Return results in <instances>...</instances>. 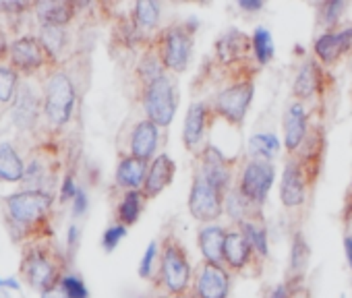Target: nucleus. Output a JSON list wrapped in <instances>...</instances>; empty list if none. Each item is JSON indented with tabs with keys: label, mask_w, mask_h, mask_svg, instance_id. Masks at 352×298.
Wrapping results in <instances>:
<instances>
[{
	"label": "nucleus",
	"mask_w": 352,
	"mask_h": 298,
	"mask_svg": "<svg viewBox=\"0 0 352 298\" xmlns=\"http://www.w3.org/2000/svg\"><path fill=\"white\" fill-rule=\"evenodd\" d=\"M164 69H166V67H164V62H162L157 50H155V52L149 50V52L139 60V67H137V75H139L143 87H147V85L160 81L162 77H166V71H164Z\"/></svg>",
	"instance_id": "obj_30"
},
{
	"label": "nucleus",
	"mask_w": 352,
	"mask_h": 298,
	"mask_svg": "<svg viewBox=\"0 0 352 298\" xmlns=\"http://www.w3.org/2000/svg\"><path fill=\"white\" fill-rule=\"evenodd\" d=\"M253 50V40L243 32H228L216 42V54L222 65H236Z\"/></svg>",
	"instance_id": "obj_19"
},
{
	"label": "nucleus",
	"mask_w": 352,
	"mask_h": 298,
	"mask_svg": "<svg viewBox=\"0 0 352 298\" xmlns=\"http://www.w3.org/2000/svg\"><path fill=\"white\" fill-rule=\"evenodd\" d=\"M19 87V73L13 67H0V104L15 102Z\"/></svg>",
	"instance_id": "obj_37"
},
{
	"label": "nucleus",
	"mask_w": 352,
	"mask_h": 298,
	"mask_svg": "<svg viewBox=\"0 0 352 298\" xmlns=\"http://www.w3.org/2000/svg\"><path fill=\"white\" fill-rule=\"evenodd\" d=\"M226 193L214 187L201 172H195L191 193H189V211L197 222L212 224L224 211Z\"/></svg>",
	"instance_id": "obj_6"
},
{
	"label": "nucleus",
	"mask_w": 352,
	"mask_h": 298,
	"mask_svg": "<svg viewBox=\"0 0 352 298\" xmlns=\"http://www.w3.org/2000/svg\"><path fill=\"white\" fill-rule=\"evenodd\" d=\"M164 298H185L183 294H170V296H164Z\"/></svg>",
	"instance_id": "obj_52"
},
{
	"label": "nucleus",
	"mask_w": 352,
	"mask_h": 298,
	"mask_svg": "<svg viewBox=\"0 0 352 298\" xmlns=\"http://www.w3.org/2000/svg\"><path fill=\"white\" fill-rule=\"evenodd\" d=\"M143 191H126L120 205H118V220L122 226H133L139 220V214L143 209Z\"/></svg>",
	"instance_id": "obj_31"
},
{
	"label": "nucleus",
	"mask_w": 352,
	"mask_h": 298,
	"mask_svg": "<svg viewBox=\"0 0 352 298\" xmlns=\"http://www.w3.org/2000/svg\"><path fill=\"white\" fill-rule=\"evenodd\" d=\"M251 40H253V54H255L257 62L261 67L267 65V62H272V58L276 54V46H274L272 34L265 27H257Z\"/></svg>",
	"instance_id": "obj_33"
},
{
	"label": "nucleus",
	"mask_w": 352,
	"mask_h": 298,
	"mask_svg": "<svg viewBox=\"0 0 352 298\" xmlns=\"http://www.w3.org/2000/svg\"><path fill=\"white\" fill-rule=\"evenodd\" d=\"M52 205V197L44 191H23L5 199L7 218L17 228H32L42 222Z\"/></svg>",
	"instance_id": "obj_4"
},
{
	"label": "nucleus",
	"mask_w": 352,
	"mask_h": 298,
	"mask_svg": "<svg viewBox=\"0 0 352 298\" xmlns=\"http://www.w3.org/2000/svg\"><path fill=\"white\" fill-rule=\"evenodd\" d=\"M174 172H176V166L168 154L155 156L149 164V172H147V179L143 185V195L145 197H157L172 183Z\"/></svg>",
	"instance_id": "obj_17"
},
{
	"label": "nucleus",
	"mask_w": 352,
	"mask_h": 298,
	"mask_svg": "<svg viewBox=\"0 0 352 298\" xmlns=\"http://www.w3.org/2000/svg\"><path fill=\"white\" fill-rule=\"evenodd\" d=\"M253 249L249 247L247 238L243 236L241 230L226 232V242H224V263L230 265L232 269L241 271L249 265L253 257Z\"/></svg>",
	"instance_id": "obj_25"
},
{
	"label": "nucleus",
	"mask_w": 352,
	"mask_h": 298,
	"mask_svg": "<svg viewBox=\"0 0 352 298\" xmlns=\"http://www.w3.org/2000/svg\"><path fill=\"white\" fill-rule=\"evenodd\" d=\"M321 83H323L321 67L315 60H307L296 73L292 93H294V98H298V102L300 100H311L313 95H317L321 91Z\"/></svg>",
	"instance_id": "obj_22"
},
{
	"label": "nucleus",
	"mask_w": 352,
	"mask_h": 298,
	"mask_svg": "<svg viewBox=\"0 0 352 298\" xmlns=\"http://www.w3.org/2000/svg\"><path fill=\"white\" fill-rule=\"evenodd\" d=\"M143 108L147 114V120L153 124L168 126L176 114V106H179V95H176L174 81L166 75L160 81L143 87Z\"/></svg>",
	"instance_id": "obj_5"
},
{
	"label": "nucleus",
	"mask_w": 352,
	"mask_h": 298,
	"mask_svg": "<svg viewBox=\"0 0 352 298\" xmlns=\"http://www.w3.org/2000/svg\"><path fill=\"white\" fill-rule=\"evenodd\" d=\"M307 174L300 166L298 160H288L284 174H282V185H280V197H282V205L288 209L300 207L305 203L307 197Z\"/></svg>",
	"instance_id": "obj_12"
},
{
	"label": "nucleus",
	"mask_w": 352,
	"mask_h": 298,
	"mask_svg": "<svg viewBox=\"0 0 352 298\" xmlns=\"http://www.w3.org/2000/svg\"><path fill=\"white\" fill-rule=\"evenodd\" d=\"M282 124H284V147H286V152L294 154L296 149L302 147V143L307 139V133H309L307 112H305L300 102H294V104L288 106Z\"/></svg>",
	"instance_id": "obj_15"
},
{
	"label": "nucleus",
	"mask_w": 352,
	"mask_h": 298,
	"mask_svg": "<svg viewBox=\"0 0 352 298\" xmlns=\"http://www.w3.org/2000/svg\"><path fill=\"white\" fill-rule=\"evenodd\" d=\"M344 249H346V259H348L350 269H352V236H346L344 238Z\"/></svg>",
	"instance_id": "obj_48"
},
{
	"label": "nucleus",
	"mask_w": 352,
	"mask_h": 298,
	"mask_svg": "<svg viewBox=\"0 0 352 298\" xmlns=\"http://www.w3.org/2000/svg\"><path fill=\"white\" fill-rule=\"evenodd\" d=\"M197 21L176 23L166 27L157 38V54L164 67L172 73H183L193 54V32Z\"/></svg>",
	"instance_id": "obj_1"
},
{
	"label": "nucleus",
	"mask_w": 352,
	"mask_h": 298,
	"mask_svg": "<svg viewBox=\"0 0 352 298\" xmlns=\"http://www.w3.org/2000/svg\"><path fill=\"white\" fill-rule=\"evenodd\" d=\"M230 292V275L224 265L208 263L195 273V294L197 298H228Z\"/></svg>",
	"instance_id": "obj_11"
},
{
	"label": "nucleus",
	"mask_w": 352,
	"mask_h": 298,
	"mask_svg": "<svg viewBox=\"0 0 352 298\" xmlns=\"http://www.w3.org/2000/svg\"><path fill=\"white\" fill-rule=\"evenodd\" d=\"M197 172H201L222 193H228L230 191L232 168H230V162L226 160V156L220 152V149H216L212 145H208L204 149V152H201V168Z\"/></svg>",
	"instance_id": "obj_13"
},
{
	"label": "nucleus",
	"mask_w": 352,
	"mask_h": 298,
	"mask_svg": "<svg viewBox=\"0 0 352 298\" xmlns=\"http://www.w3.org/2000/svg\"><path fill=\"white\" fill-rule=\"evenodd\" d=\"M124 236H126V226H122V224L110 226V228L104 232V236H102V244H104V249L110 253V251H114V249L118 247V242H120Z\"/></svg>",
	"instance_id": "obj_39"
},
{
	"label": "nucleus",
	"mask_w": 352,
	"mask_h": 298,
	"mask_svg": "<svg viewBox=\"0 0 352 298\" xmlns=\"http://www.w3.org/2000/svg\"><path fill=\"white\" fill-rule=\"evenodd\" d=\"M40 116V100L30 87L19 89L13 102V122L19 128H32Z\"/></svg>",
	"instance_id": "obj_26"
},
{
	"label": "nucleus",
	"mask_w": 352,
	"mask_h": 298,
	"mask_svg": "<svg viewBox=\"0 0 352 298\" xmlns=\"http://www.w3.org/2000/svg\"><path fill=\"white\" fill-rule=\"evenodd\" d=\"M348 203H352V185H350V193H348ZM350 214H352V205H350ZM348 214V216H350Z\"/></svg>",
	"instance_id": "obj_51"
},
{
	"label": "nucleus",
	"mask_w": 352,
	"mask_h": 298,
	"mask_svg": "<svg viewBox=\"0 0 352 298\" xmlns=\"http://www.w3.org/2000/svg\"><path fill=\"white\" fill-rule=\"evenodd\" d=\"M3 286H7V288H13V290H19V288H21V286H19L15 279H5V282H3Z\"/></svg>",
	"instance_id": "obj_49"
},
{
	"label": "nucleus",
	"mask_w": 352,
	"mask_h": 298,
	"mask_svg": "<svg viewBox=\"0 0 352 298\" xmlns=\"http://www.w3.org/2000/svg\"><path fill=\"white\" fill-rule=\"evenodd\" d=\"M60 284H63V288H65V292H67L69 298H87V296H89V292H87L85 284L81 282V277L65 275V277L60 279Z\"/></svg>",
	"instance_id": "obj_38"
},
{
	"label": "nucleus",
	"mask_w": 352,
	"mask_h": 298,
	"mask_svg": "<svg viewBox=\"0 0 352 298\" xmlns=\"http://www.w3.org/2000/svg\"><path fill=\"white\" fill-rule=\"evenodd\" d=\"M77 240H79V230H77V226H71L69 228V247H71V251H75Z\"/></svg>",
	"instance_id": "obj_47"
},
{
	"label": "nucleus",
	"mask_w": 352,
	"mask_h": 298,
	"mask_svg": "<svg viewBox=\"0 0 352 298\" xmlns=\"http://www.w3.org/2000/svg\"><path fill=\"white\" fill-rule=\"evenodd\" d=\"M131 23L135 27L137 40L151 38L160 25V5L155 3V0H141V3H135Z\"/></svg>",
	"instance_id": "obj_24"
},
{
	"label": "nucleus",
	"mask_w": 352,
	"mask_h": 298,
	"mask_svg": "<svg viewBox=\"0 0 352 298\" xmlns=\"http://www.w3.org/2000/svg\"><path fill=\"white\" fill-rule=\"evenodd\" d=\"M5 50H7V42H5V36L0 34V54H5Z\"/></svg>",
	"instance_id": "obj_50"
},
{
	"label": "nucleus",
	"mask_w": 352,
	"mask_h": 298,
	"mask_svg": "<svg viewBox=\"0 0 352 298\" xmlns=\"http://www.w3.org/2000/svg\"><path fill=\"white\" fill-rule=\"evenodd\" d=\"M309 244L305 240V236L300 232L294 234L292 238V251H290V277L300 279V275L305 273L307 265H309Z\"/></svg>",
	"instance_id": "obj_32"
},
{
	"label": "nucleus",
	"mask_w": 352,
	"mask_h": 298,
	"mask_svg": "<svg viewBox=\"0 0 352 298\" xmlns=\"http://www.w3.org/2000/svg\"><path fill=\"white\" fill-rule=\"evenodd\" d=\"M34 11H36L38 19L42 21V25L63 27L75 17L77 5L69 3V0H42V3L34 5Z\"/></svg>",
	"instance_id": "obj_21"
},
{
	"label": "nucleus",
	"mask_w": 352,
	"mask_h": 298,
	"mask_svg": "<svg viewBox=\"0 0 352 298\" xmlns=\"http://www.w3.org/2000/svg\"><path fill=\"white\" fill-rule=\"evenodd\" d=\"M60 269L63 265H58L52 259V255L46 253L44 249L30 251L23 259V275L34 288L42 292L60 284Z\"/></svg>",
	"instance_id": "obj_9"
},
{
	"label": "nucleus",
	"mask_w": 352,
	"mask_h": 298,
	"mask_svg": "<svg viewBox=\"0 0 352 298\" xmlns=\"http://www.w3.org/2000/svg\"><path fill=\"white\" fill-rule=\"evenodd\" d=\"M160 284L170 292V294H183L189 288L191 279V265L187 251L183 244L174 236H168L162 247L160 255Z\"/></svg>",
	"instance_id": "obj_2"
},
{
	"label": "nucleus",
	"mask_w": 352,
	"mask_h": 298,
	"mask_svg": "<svg viewBox=\"0 0 352 298\" xmlns=\"http://www.w3.org/2000/svg\"><path fill=\"white\" fill-rule=\"evenodd\" d=\"M270 298H290V286H288V284H280V286H276Z\"/></svg>",
	"instance_id": "obj_46"
},
{
	"label": "nucleus",
	"mask_w": 352,
	"mask_h": 298,
	"mask_svg": "<svg viewBox=\"0 0 352 298\" xmlns=\"http://www.w3.org/2000/svg\"><path fill=\"white\" fill-rule=\"evenodd\" d=\"M342 298H344V296H342Z\"/></svg>",
	"instance_id": "obj_54"
},
{
	"label": "nucleus",
	"mask_w": 352,
	"mask_h": 298,
	"mask_svg": "<svg viewBox=\"0 0 352 298\" xmlns=\"http://www.w3.org/2000/svg\"><path fill=\"white\" fill-rule=\"evenodd\" d=\"M352 48V25L338 30V32H325L315 40V56L323 65H333L338 62L348 50Z\"/></svg>",
	"instance_id": "obj_14"
},
{
	"label": "nucleus",
	"mask_w": 352,
	"mask_h": 298,
	"mask_svg": "<svg viewBox=\"0 0 352 298\" xmlns=\"http://www.w3.org/2000/svg\"><path fill=\"white\" fill-rule=\"evenodd\" d=\"M149 172V162L135 156H122L116 168V185L129 191H141Z\"/></svg>",
	"instance_id": "obj_20"
},
{
	"label": "nucleus",
	"mask_w": 352,
	"mask_h": 298,
	"mask_svg": "<svg viewBox=\"0 0 352 298\" xmlns=\"http://www.w3.org/2000/svg\"><path fill=\"white\" fill-rule=\"evenodd\" d=\"M208 118H210V108L204 102H193L189 106L185 126H183V141L189 152H199L201 139L208 128Z\"/></svg>",
	"instance_id": "obj_16"
},
{
	"label": "nucleus",
	"mask_w": 352,
	"mask_h": 298,
	"mask_svg": "<svg viewBox=\"0 0 352 298\" xmlns=\"http://www.w3.org/2000/svg\"><path fill=\"white\" fill-rule=\"evenodd\" d=\"M11 54V62L13 69L17 73H25L32 75L36 71H40L48 60H54L48 50L44 48V44L40 42V38H19L11 44L9 48Z\"/></svg>",
	"instance_id": "obj_10"
},
{
	"label": "nucleus",
	"mask_w": 352,
	"mask_h": 298,
	"mask_svg": "<svg viewBox=\"0 0 352 298\" xmlns=\"http://www.w3.org/2000/svg\"><path fill=\"white\" fill-rule=\"evenodd\" d=\"M42 298H69V296H67V292H65L63 284H56V286H52V288L44 290V292H42Z\"/></svg>",
	"instance_id": "obj_44"
},
{
	"label": "nucleus",
	"mask_w": 352,
	"mask_h": 298,
	"mask_svg": "<svg viewBox=\"0 0 352 298\" xmlns=\"http://www.w3.org/2000/svg\"><path fill=\"white\" fill-rule=\"evenodd\" d=\"M253 81H239L222 89L214 100V110L230 124H243L247 110L253 102Z\"/></svg>",
	"instance_id": "obj_8"
},
{
	"label": "nucleus",
	"mask_w": 352,
	"mask_h": 298,
	"mask_svg": "<svg viewBox=\"0 0 352 298\" xmlns=\"http://www.w3.org/2000/svg\"><path fill=\"white\" fill-rule=\"evenodd\" d=\"M278 152H280V141L272 133H257L249 139V154L253 156V160L270 162L272 158L278 156Z\"/></svg>",
	"instance_id": "obj_28"
},
{
	"label": "nucleus",
	"mask_w": 352,
	"mask_h": 298,
	"mask_svg": "<svg viewBox=\"0 0 352 298\" xmlns=\"http://www.w3.org/2000/svg\"><path fill=\"white\" fill-rule=\"evenodd\" d=\"M276 179V168L272 162H263V160H249L241 172V181H239V191L241 195L255 205L257 209L265 203L272 185Z\"/></svg>",
	"instance_id": "obj_7"
},
{
	"label": "nucleus",
	"mask_w": 352,
	"mask_h": 298,
	"mask_svg": "<svg viewBox=\"0 0 352 298\" xmlns=\"http://www.w3.org/2000/svg\"><path fill=\"white\" fill-rule=\"evenodd\" d=\"M77 193H79V189H77V185H75L73 176L69 174V176L63 181V189H60V201L75 199V197H77Z\"/></svg>",
	"instance_id": "obj_41"
},
{
	"label": "nucleus",
	"mask_w": 352,
	"mask_h": 298,
	"mask_svg": "<svg viewBox=\"0 0 352 298\" xmlns=\"http://www.w3.org/2000/svg\"><path fill=\"white\" fill-rule=\"evenodd\" d=\"M157 141H160V126L153 124L151 120H141L135 124L133 135H131V156L149 162L151 156L157 149Z\"/></svg>",
	"instance_id": "obj_18"
},
{
	"label": "nucleus",
	"mask_w": 352,
	"mask_h": 298,
	"mask_svg": "<svg viewBox=\"0 0 352 298\" xmlns=\"http://www.w3.org/2000/svg\"><path fill=\"white\" fill-rule=\"evenodd\" d=\"M40 42L44 44V48L48 50V54L52 58H56L63 48H65V42H67V34L63 27H56V25H42V32H40Z\"/></svg>",
	"instance_id": "obj_35"
},
{
	"label": "nucleus",
	"mask_w": 352,
	"mask_h": 298,
	"mask_svg": "<svg viewBox=\"0 0 352 298\" xmlns=\"http://www.w3.org/2000/svg\"><path fill=\"white\" fill-rule=\"evenodd\" d=\"M346 11V3L344 0H327V3H321L317 9V21L321 27H325L327 32H333V27L340 23L342 13Z\"/></svg>",
	"instance_id": "obj_34"
},
{
	"label": "nucleus",
	"mask_w": 352,
	"mask_h": 298,
	"mask_svg": "<svg viewBox=\"0 0 352 298\" xmlns=\"http://www.w3.org/2000/svg\"><path fill=\"white\" fill-rule=\"evenodd\" d=\"M25 179V164L11 143H0V181L19 183Z\"/></svg>",
	"instance_id": "obj_27"
},
{
	"label": "nucleus",
	"mask_w": 352,
	"mask_h": 298,
	"mask_svg": "<svg viewBox=\"0 0 352 298\" xmlns=\"http://www.w3.org/2000/svg\"><path fill=\"white\" fill-rule=\"evenodd\" d=\"M253 209V205L241 195V191L239 189H230L228 193H226V199H224V211L232 218V220H236L239 224L243 222V220H247L245 216L249 214Z\"/></svg>",
	"instance_id": "obj_36"
},
{
	"label": "nucleus",
	"mask_w": 352,
	"mask_h": 298,
	"mask_svg": "<svg viewBox=\"0 0 352 298\" xmlns=\"http://www.w3.org/2000/svg\"><path fill=\"white\" fill-rule=\"evenodd\" d=\"M239 7L247 13H255V11L263 9V3L261 0H239Z\"/></svg>",
	"instance_id": "obj_45"
},
{
	"label": "nucleus",
	"mask_w": 352,
	"mask_h": 298,
	"mask_svg": "<svg viewBox=\"0 0 352 298\" xmlns=\"http://www.w3.org/2000/svg\"><path fill=\"white\" fill-rule=\"evenodd\" d=\"M85 209H87V195L79 189L77 197L73 199V214H75V216H83Z\"/></svg>",
	"instance_id": "obj_42"
},
{
	"label": "nucleus",
	"mask_w": 352,
	"mask_h": 298,
	"mask_svg": "<svg viewBox=\"0 0 352 298\" xmlns=\"http://www.w3.org/2000/svg\"><path fill=\"white\" fill-rule=\"evenodd\" d=\"M32 5L30 3H0V11H7V13H21V11H28Z\"/></svg>",
	"instance_id": "obj_43"
},
{
	"label": "nucleus",
	"mask_w": 352,
	"mask_h": 298,
	"mask_svg": "<svg viewBox=\"0 0 352 298\" xmlns=\"http://www.w3.org/2000/svg\"><path fill=\"white\" fill-rule=\"evenodd\" d=\"M204 261L208 263H216V265H224V242H226V230L222 226H206L199 236H197Z\"/></svg>",
	"instance_id": "obj_23"
},
{
	"label": "nucleus",
	"mask_w": 352,
	"mask_h": 298,
	"mask_svg": "<svg viewBox=\"0 0 352 298\" xmlns=\"http://www.w3.org/2000/svg\"><path fill=\"white\" fill-rule=\"evenodd\" d=\"M75 85L67 73H52L44 89V112L54 126H63L71 120L75 110Z\"/></svg>",
	"instance_id": "obj_3"
},
{
	"label": "nucleus",
	"mask_w": 352,
	"mask_h": 298,
	"mask_svg": "<svg viewBox=\"0 0 352 298\" xmlns=\"http://www.w3.org/2000/svg\"><path fill=\"white\" fill-rule=\"evenodd\" d=\"M157 255V244L155 242H149L143 259H141V265H139V275L141 277H151V267H153V259Z\"/></svg>",
	"instance_id": "obj_40"
},
{
	"label": "nucleus",
	"mask_w": 352,
	"mask_h": 298,
	"mask_svg": "<svg viewBox=\"0 0 352 298\" xmlns=\"http://www.w3.org/2000/svg\"><path fill=\"white\" fill-rule=\"evenodd\" d=\"M239 226H241V232H243V236L247 238L249 247L253 249V253L259 255L261 259L267 257V232H265L263 224H261V222H255V220H251V218H247V220H243Z\"/></svg>",
	"instance_id": "obj_29"
},
{
	"label": "nucleus",
	"mask_w": 352,
	"mask_h": 298,
	"mask_svg": "<svg viewBox=\"0 0 352 298\" xmlns=\"http://www.w3.org/2000/svg\"><path fill=\"white\" fill-rule=\"evenodd\" d=\"M3 282H5V279H0V288H3Z\"/></svg>",
	"instance_id": "obj_53"
}]
</instances>
